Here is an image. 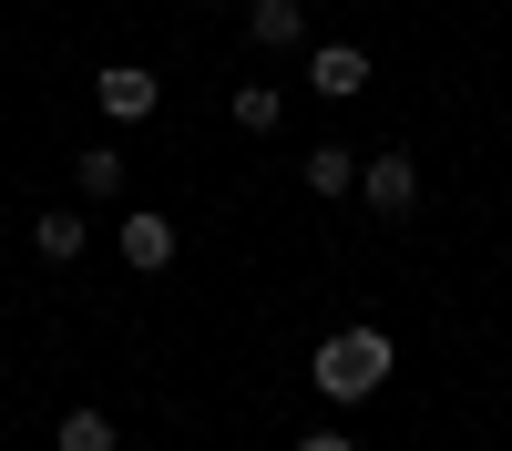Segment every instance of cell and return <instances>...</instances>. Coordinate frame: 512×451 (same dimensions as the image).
<instances>
[{"mask_svg": "<svg viewBox=\"0 0 512 451\" xmlns=\"http://www.w3.org/2000/svg\"><path fill=\"white\" fill-rule=\"evenodd\" d=\"M390 369H400V339H390V328H369V318H349V328H328V339H318L308 380H318V400H369V390H390Z\"/></svg>", "mask_w": 512, "mask_h": 451, "instance_id": "6da1fadb", "label": "cell"}, {"mask_svg": "<svg viewBox=\"0 0 512 451\" xmlns=\"http://www.w3.org/2000/svg\"><path fill=\"white\" fill-rule=\"evenodd\" d=\"M93 113H103V123H154V113H164V82H154L144 62H103V72H93Z\"/></svg>", "mask_w": 512, "mask_h": 451, "instance_id": "7a4b0ae2", "label": "cell"}, {"mask_svg": "<svg viewBox=\"0 0 512 451\" xmlns=\"http://www.w3.org/2000/svg\"><path fill=\"white\" fill-rule=\"evenodd\" d=\"M359 205H369V216H410V205H420L410 154H369V164H359Z\"/></svg>", "mask_w": 512, "mask_h": 451, "instance_id": "3957f363", "label": "cell"}, {"mask_svg": "<svg viewBox=\"0 0 512 451\" xmlns=\"http://www.w3.org/2000/svg\"><path fill=\"white\" fill-rule=\"evenodd\" d=\"M308 82L328 103H349V93H369V52L359 41H308Z\"/></svg>", "mask_w": 512, "mask_h": 451, "instance_id": "277c9868", "label": "cell"}, {"mask_svg": "<svg viewBox=\"0 0 512 451\" xmlns=\"http://www.w3.org/2000/svg\"><path fill=\"white\" fill-rule=\"evenodd\" d=\"M123 267H144V277L175 267V216H154V205H144V216H123Z\"/></svg>", "mask_w": 512, "mask_h": 451, "instance_id": "5b68a950", "label": "cell"}, {"mask_svg": "<svg viewBox=\"0 0 512 451\" xmlns=\"http://www.w3.org/2000/svg\"><path fill=\"white\" fill-rule=\"evenodd\" d=\"M246 41L256 52H297V41H308V11H297V0H246Z\"/></svg>", "mask_w": 512, "mask_h": 451, "instance_id": "8992f818", "label": "cell"}, {"mask_svg": "<svg viewBox=\"0 0 512 451\" xmlns=\"http://www.w3.org/2000/svg\"><path fill=\"white\" fill-rule=\"evenodd\" d=\"M297 185L328 195V205H338V195H359V154H349V144H318L308 164H297Z\"/></svg>", "mask_w": 512, "mask_h": 451, "instance_id": "52a82bcc", "label": "cell"}, {"mask_svg": "<svg viewBox=\"0 0 512 451\" xmlns=\"http://www.w3.org/2000/svg\"><path fill=\"white\" fill-rule=\"evenodd\" d=\"M226 113H236V134H277V123H287V93H277V82H246Z\"/></svg>", "mask_w": 512, "mask_h": 451, "instance_id": "ba28073f", "label": "cell"}, {"mask_svg": "<svg viewBox=\"0 0 512 451\" xmlns=\"http://www.w3.org/2000/svg\"><path fill=\"white\" fill-rule=\"evenodd\" d=\"M31 246H41L52 267H72V257H82V216H72V205H52V216L31 226Z\"/></svg>", "mask_w": 512, "mask_h": 451, "instance_id": "9c48e42d", "label": "cell"}, {"mask_svg": "<svg viewBox=\"0 0 512 451\" xmlns=\"http://www.w3.org/2000/svg\"><path fill=\"white\" fill-rule=\"evenodd\" d=\"M123 431L103 421V410H62V431H52V451H113Z\"/></svg>", "mask_w": 512, "mask_h": 451, "instance_id": "30bf717a", "label": "cell"}, {"mask_svg": "<svg viewBox=\"0 0 512 451\" xmlns=\"http://www.w3.org/2000/svg\"><path fill=\"white\" fill-rule=\"evenodd\" d=\"M72 185H82V195H113V185H123V154H113V144H82V175H72Z\"/></svg>", "mask_w": 512, "mask_h": 451, "instance_id": "8fae6325", "label": "cell"}, {"mask_svg": "<svg viewBox=\"0 0 512 451\" xmlns=\"http://www.w3.org/2000/svg\"><path fill=\"white\" fill-rule=\"evenodd\" d=\"M297 451H359L349 431H297Z\"/></svg>", "mask_w": 512, "mask_h": 451, "instance_id": "7c38bea8", "label": "cell"}, {"mask_svg": "<svg viewBox=\"0 0 512 451\" xmlns=\"http://www.w3.org/2000/svg\"><path fill=\"white\" fill-rule=\"evenodd\" d=\"M205 11H226V0H205Z\"/></svg>", "mask_w": 512, "mask_h": 451, "instance_id": "4fadbf2b", "label": "cell"}]
</instances>
